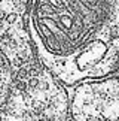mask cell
I'll return each mask as SVG.
<instances>
[{
    "label": "cell",
    "mask_w": 119,
    "mask_h": 121,
    "mask_svg": "<svg viewBox=\"0 0 119 121\" xmlns=\"http://www.w3.org/2000/svg\"><path fill=\"white\" fill-rule=\"evenodd\" d=\"M27 29L39 61L67 88L119 69V0H30Z\"/></svg>",
    "instance_id": "6da1fadb"
},
{
    "label": "cell",
    "mask_w": 119,
    "mask_h": 121,
    "mask_svg": "<svg viewBox=\"0 0 119 121\" xmlns=\"http://www.w3.org/2000/svg\"><path fill=\"white\" fill-rule=\"evenodd\" d=\"M68 88L67 112L73 121H119V78L82 81Z\"/></svg>",
    "instance_id": "7a4b0ae2"
},
{
    "label": "cell",
    "mask_w": 119,
    "mask_h": 121,
    "mask_svg": "<svg viewBox=\"0 0 119 121\" xmlns=\"http://www.w3.org/2000/svg\"><path fill=\"white\" fill-rule=\"evenodd\" d=\"M0 121H61V120L34 114L27 108H20V105L8 106L6 103L3 108H0Z\"/></svg>",
    "instance_id": "3957f363"
},
{
    "label": "cell",
    "mask_w": 119,
    "mask_h": 121,
    "mask_svg": "<svg viewBox=\"0 0 119 121\" xmlns=\"http://www.w3.org/2000/svg\"><path fill=\"white\" fill-rule=\"evenodd\" d=\"M13 88V76L6 57L0 51V108L8 103Z\"/></svg>",
    "instance_id": "277c9868"
}]
</instances>
